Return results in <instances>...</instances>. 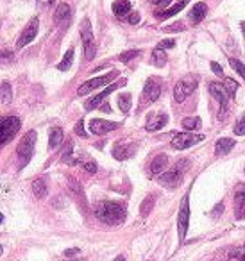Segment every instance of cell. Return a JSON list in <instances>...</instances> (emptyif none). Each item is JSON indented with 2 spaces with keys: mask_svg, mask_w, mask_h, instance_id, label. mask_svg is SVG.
<instances>
[{
  "mask_svg": "<svg viewBox=\"0 0 245 261\" xmlns=\"http://www.w3.org/2000/svg\"><path fill=\"white\" fill-rule=\"evenodd\" d=\"M20 131V120L16 116H7L0 123V143L5 145Z\"/></svg>",
  "mask_w": 245,
  "mask_h": 261,
  "instance_id": "52a82bcc",
  "label": "cell"
},
{
  "mask_svg": "<svg viewBox=\"0 0 245 261\" xmlns=\"http://www.w3.org/2000/svg\"><path fill=\"white\" fill-rule=\"evenodd\" d=\"M152 206H154V197H152V195H147V197H145V201L142 202V207H140V215H142V217H147L149 213H151Z\"/></svg>",
  "mask_w": 245,
  "mask_h": 261,
  "instance_id": "f546056e",
  "label": "cell"
},
{
  "mask_svg": "<svg viewBox=\"0 0 245 261\" xmlns=\"http://www.w3.org/2000/svg\"><path fill=\"white\" fill-rule=\"evenodd\" d=\"M174 45H176V41L174 40H163L157 47H161V49L165 50V49H174Z\"/></svg>",
  "mask_w": 245,
  "mask_h": 261,
  "instance_id": "7bdbcfd3",
  "label": "cell"
},
{
  "mask_svg": "<svg viewBox=\"0 0 245 261\" xmlns=\"http://www.w3.org/2000/svg\"><path fill=\"white\" fill-rule=\"evenodd\" d=\"M77 252H79V249H66L64 254H66V256H74V254H77Z\"/></svg>",
  "mask_w": 245,
  "mask_h": 261,
  "instance_id": "7dc6e473",
  "label": "cell"
},
{
  "mask_svg": "<svg viewBox=\"0 0 245 261\" xmlns=\"http://www.w3.org/2000/svg\"><path fill=\"white\" fill-rule=\"evenodd\" d=\"M188 2H190V0H177L176 4L172 5L170 9H167V11H165V13H163V15L159 16V18H168V16L177 15L179 11H181V9H184V7H186V5H188Z\"/></svg>",
  "mask_w": 245,
  "mask_h": 261,
  "instance_id": "603a6c76",
  "label": "cell"
},
{
  "mask_svg": "<svg viewBox=\"0 0 245 261\" xmlns=\"http://www.w3.org/2000/svg\"><path fill=\"white\" fill-rule=\"evenodd\" d=\"M32 190H34L36 197H39V199L47 197V182H45V179L43 177L36 179V181L32 182Z\"/></svg>",
  "mask_w": 245,
  "mask_h": 261,
  "instance_id": "484cf974",
  "label": "cell"
},
{
  "mask_svg": "<svg viewBox=\"0 0 245 261\" xmlns=\"http://www.w3.org/2000/svg\"><path fill=\"white\" fill-rule=\"evenodd\" d=\"M34 145H36V131H29L24 138L20 140L18 150H16L20 158V168L31 161L32 154H34Z\"/></svg>",
  "mask_w": 245,
  "mask_h": 261,
  "instance_id": "3957f363",
  "label": "cell"
},
{
  "mask_svg": "<svg viewBox=\"0 0 245 261\" xmlns=\"http://www.w3.org/2000/svg\"><path fill=\"white\" fill-rule=\"evenodd\" d=\"M235 147V140L233 138H220L216 142V154L218 156H224V154H229Z\"/></svg>",
  "mask_w": 245,
  "mask_h": 261,
  "instance_id": "44dd1931",
  "label": "cell"
},
{
  "mask_svg": "<svg viewBox=\"0 0 245 261\" xmlns=\"http://www.w3.org/2000/svg\"><path fill=\"white\" fill-rule=\"evenodd\" d=\"M188 167H190V161H188V159L176 163L167 174H163L161 177H159V182L165 184V186H170V188L177 186V184L183 181V175H184V172L188 170Z\"/></svg>",
  "mask_w": 245,
  "mask_h": 261,
  "instance_id": "7a4b0ae2",
  "label": "cell"
},
{
  "mask_svg": "<svg viewBox=\"0 0 245 261\" xmlns=\"http://www.w3.org/2000/svg\"><path fill=\"white\" fill-rule=\"evenodd\" d=\"M0 100L2 104H9L13 100V89H11V84L7 81L2 83V88H0Z\"/></svg>",
  "mask_w": 245,
  "mask_h": 261,
  "instance_id": "d4e9b609",
  "label": "cell"
},
{
  "mask_svg": "<svg viewBox=\"0 0 245 261\" xmlns=\"http://www.w3.org/2000/svg\"><path fill=\"white\" fill-rule=\"evenodd\" d=\"M143 95L149 102H154V100L159 99L161 95V81L159 79H149L145 83V88H143Z\"/></svg>",
  "mask_w": 245,
  "mask_h": 261,
  "instance_id": "4fadbf2b",
  "label": "cell"
},
{
  "mask_svg": "<svg viewBox=\"0 0 245 261\" xmlns=\"http://www.w3.org/2000/svg\"><path fill=\"white\" fill-rule=\"evenodd\" d=\"M206 13H208L206 4H202V2H199V4H195V7L191 9V13H190V22H191V24H199V22L204 20V16H206Z\"/></svg>",
  "mask_w": 245,
  "mask_h": 261,
  "instance_id": "d6986e66",
  "label": "cell"
},
{
  "mask_svg": "<svg viewBox=\"0 0 245 261\" xmlns=\"http://www.w3.org/2000/svg\"><path fill=\"white\" fill-rule=\"evenodd\" d=\"M188 222H190V197H184L179 207V218H177V232H179V241H183L188 234Z\"/></svg>",
  "mask_w": 245,
  "mask_h": 261,
  "instance_id": "8992f818",
  "label": "cell"
},
{
  "mask_svg": "<svg viewBox=\"0 0 245 261\" xmlns=\"http://www.w3.org/2000/svg\"><path fill=\"white\" fill-rule=\"evenodd\" d=\"M72 145H74V143L70 142L68 143V148H66V150H64V154H63V161L64 163H70V165H74V163H75V159L72 158V148H74Z\"/></svg>",
  "mask_w": 245,
  "mask_h": 261,
  "instance_id": "74e56055",
  "label": "cell"
},
{
  "mask_svg": "<svg viewBox=\"0 0 245 261\" xmlns=\"http://www.w3.org/2000/svg\"><path fill=\"white\" fill-rule=\"evenodd\" d=\"M197 88V77L195 75H186V77H183L176 83L174 86V97H176L177 102H183V100H186Z\"/></svg>",
  "mask_w": 245,
  "mask_h": 261,
  "instance_id": "277c9868",
  "label": "cell"
},
{
  "mask_svg": "<svg viewBox=\"0 0 245 261\" xmlns=\"http://www.w3.org/2000/svg\"><path fill=\"white\" fill-rule=\"evenodd\" d=\"M129 11H131V2H129V0H115L113 2V13L118 18L127 16Z\"/></svg>",
  "mask_w": 245,
  "mask_h": 261,
  "instance_id": "ffe728a7",
  "label": "cell"
},
{
  "mask_svg": "<svg viewBox=\"0 0 245 261\" xmlns=\"http://www.w3.org/2000/svg\"><path fill=\"white\" fill-rule=\"evenodd\" d=\"M81 38H83V43L84 45L95 43L93 30H92V24H90L88 18H84L83 24H81Z\"/></svg>",
  "mask_w": 245,
  "mask_h": 261,
  "instance_id": "ac0fdd59",
  "label": "cell"
},
{
  "mask_svg": "<svg viewBox=\"0 0 245 261\" xmlns=\"http://www.w3.org/2000/svg\"><path fill=\"white\" fill-rule=\"evenodd\" d=\"M140 54H142L140 50H127V52H122V54L118 56V59L122 61V63H129L132 58H138Z\"/></svg>",
  "mask_w": 245,
  "mask_h": 261,
  "instance_id": "d6a6232c",
  "label": "cell"
},
{
  "mask_svg": "<svg viewBox=\"0 0 245 261\" xmlns=\"http://www.w3.org/2000/svg\"><path fill=\"white\" fill-rule=\"evenodd\" d=\"M152 63L156 64V66H165V63H167V56H165V50L161 49V47H156L154 49V52H152Z\"/></svg>",
  "mask_w": 245,
  "mask_h": 261,
  "instance_id": "cb8c5ba5",
  "label": "cell"
},
{
  "mask_svg": "<svg viewBox=\"0 0 245 261\" xmlns=\"http://www.w3.org/2000/svg\"><path fill=\"white\" fill-rule=\"evenodd\" d=\"M123 84H125V81H118V83H113L111 84V86H108V88L104 89V91H100V93L97 95V97H93V99L90 100V102H86V109H93V108H97V106H100V104H102V100L106 99V97H108L109 93H113V91H117L118 88H120V86H123Z\"/></svg>",
  "mask_w": 245,
  "mask_h": 261,
  "instance_id": "7c38bea8",
  "label": "cell"
},
{
  "mask_svg": "<svg viewBox=\"0 0 245 261\" xmlns=\"http://www.w3.org/2000/svg\"><path fill=\"white\" fill-rule=\"evenodd\" d=\"M235 215L238 220L245 218V184H238L235 193Z\"/></svg>",
  "mask_w": 245,
  "mask_h": 261,
  "instance_id": "5bb4252c",
  "label": "cell"
},
{
  "mask_svg": "<svg viewBox=\"0 0 245 261\" xmlns=\"http://www.w3.org/2000/svg\"><path fill=\"white\" fill-rule=\"evenodd\" d=\"M136 152V145L134 143H123V142H117L113 147V158L118 161H123V159H129L134 156Z\"/></svg>",
  "mask_w": 245,
  "mask_h": 261,
  "instance_id": "30bf717a",
  "label": "cell"
},
{
  "mask_svg": "<svg viewBox=\"0 0 245 261\" xmlns=\"http://www.w3.org/2000/svg\"><path fill=\"white\" fill-rule=\"evenodd\" d=\"M222 209H224V206H222V204H218V206L215 207V209H213V211H211V217H218V215H220L222 213Z\"/></svg>",
  "mask_w": 245,
  "mask_h": 261,
  "instance_id": "ee69618b",
  "label": "cell"
},
{
  "mask_svg": "<svg viewBox=\"0 0 245 261\" xmlns=\"http://www.w3.org/2000/svg\"><path fill=\"white\" fill-rule=\"evenodd\" d=\"M204 140V136L202 134H191V133H179L174 136V140H172V145H174V148H177V150H183V148H188L191 147V145H195L197 142H202Z\"/></svg>",
  "mask_w": 245,
  "mask_h": 261,
  "instance_id": "ba28073f",
  "label": "cell"
},
{
  "mask_svg": "<svg viewBox=\"0 0 245 261\" xmlns=\"http://www.w3.org/2000/svg\"><path fill=\"white\" fill-rule=\"evenodd\" d=\"M113 261H125V258H123V256H117Z\"/></svg>",
  "mask_w": 245,
  "mask_h": 261,
  "instance_id": "681fc988",
  "label": "cell"
},
{
  "mask_svg": "<svg viewBox=\"0 0 245 261\" xmlns=\"http://www.w3.org/2000/svg\"><path fill=\"white\" fill-rule=\"evenodd\" d=\"M233 258L236 261H245V247L242 249H233Z\"/></svg>",
  "mask_w": 245,
  "mask_h": 261,
  "instance_id": "f35d334b",
  "label": "cell"
},
{
  "mask_svg": "<svg viewBox=\"0 0 245 261\" xmlns=\"http://www.w3.org/2000/svg\"><path fill=\"white\" fill-rule=\"evenodd\" d=\"M117 127H118L117 122H108V120H102V118H97L90 122V131L93 134H98V136L108 134L109 131H115Z\"/></svg>",
  "mask_w": 245,
  "mask_h": 261,
  "instance_id": "8fae6325",
  "label": "cell"
},
{
  "mask_svg": "<svg viewBox=\"0 0 245 261\" xmlns=\"http://www.w3.org/2000/svg\"><path fill=\"white\" fill-rule=\"evenodd\" d=\"M74 261H75V260H74Z\"/></svg>",
  "mask_w": 245,
  "mask_h": 261,
  "instance_id": "816d5d0a",
  "label": "cell"
},
{
  "mask_svg": "<svg viewBox=\"0 0 245 261\" xmlns=\"http://www.w3.org/2000/svg\"><path fill=\"white\" fill-rule=\"evenodd\" d=\"M75 133H77L79 136L86 138V131H84V122H83V120H79V122H77V125H75Z\"/></svg>",
  "mask_w": 245,
  "mask_h": 261,
  "instance_id": "60d3db41",
  "label": "cell"
},
{
  "mask_svg": "<svg viewBox=\"0 0 245 261\" xmlns=\"http://www.w3.org/2000/svg\"><path fill=\"white\" fill-rule=\"evenodd\" d=\"M70 193H72V195L75 197V201L79 202V206L86 207V199H84V193H83V190L79 188L77 182H74V186L70 188Z\"/></svg>",
  "mask_w": 245,
  "mask_h": 261,
  "instance_id": "83f0119b",
  "label": "cell"
},
{
  "mask_svg": "<svg viewBox=\"0 0 245 261\" xmlns=\"http://www.w3.org/2000/svg\"><path fill=\"white\" fill-rule=\"evenodd\" d=\"M118 106L122 109L123 113H127L129 109H131V95L129 93H122L118 97Z\"/></svg>",
  "mask_w": 245,
  "mask_h": 261,
  "instance_id": "4dcf8cb0",
  "label": "cell"
},
{
  "mask_svg": "<svg viewBox=\"0 0 245 261\" xmlns=\"http://www.w3.org/2000/svg\"><path fill=\"white\" fill-rule=\"evenodd\" d=\"M242 32H244V36H245V22H242Z\"/></svg>",
  "mask_w": 245,
  "mask_h": 261,
  "instance_id": "f907efd6",
  "label": "cell"
},
{
  "mask_svg": "<svg viewBox=\"0 0 245 261\" xmlns=\"http://www.w3.org/2000/svg\"><path fill=\"white\" fill-rule=\"evenodd\" d=\"M163 30H165V32H181V30H184V25H183L181 22H176V24L167 25Z\"/></svg>",
  "mask_w": 245,
  "mask_h": 261,
  "instance_id": "8d00e7d4",
  "label": "cell"
},
{
  "mask_svg": "<svg viewBox=\"0 0 245 261\" xmlns=\"http://www.w3.org/2000/svg\"><path fill=\"white\" fill-rule=\"evenodd\" d=\"M83 168L86 170L88 174H93L97 172V165H95L93 161H88V163H83Z\"/></svg>",
  "mask_w": 245,
  "mask_h": 261,
  "instance_id": "ab89813d",
  "label": "cell"
},
{
  "mask_svg": "<svg viewBox=\"0 0 245 261\" xmlns=\"http://www.w3.org/2000/svg\"><path fill=\"white\" fill-rule=\"evenodd\" d=\"M229 64H231V66H233V68H235L236 72H238V74H240L242 77H244V79H245V64H244V63H240V61L235 59V58H231V59H229Z\"/></svg>",
  "mask_w": 245,
  "mask_h": 261,
  "instance_id": "d590c367",
  "label": "cell"
},
{
  "mask_svg": "<svg viewBox=\"0 0 245 261\" xmlns=\"http://www.w3.org/2000/svg\"><path fill=\"white\" fill-rule=\"evenodd\" d=\"M117 77H118V72L117 70H113V72H109V74H106V75H100V77L90 79V81H86V83H83L81 86H79L77 93L79 95H88V93H92L93 89L100 88V86H106V84L111 83V81L117 79Z\"/></svg>",
  "mask_w": 245,
  "mask_h": 261,
  "instance_id": "5b68a950",
  "label": "cell"
},
{
  "mask_svg": "<svg viewBox=\"0 0 245 261\" xmlns=\"http://www.w3.org/2000/svg\"><path fill=\"white\" fill-rule=\"evenodd\" d=\"M210 93L211 97H215L218 102L222 104V106H226L227 104V97H229V91L226 89V86L224 84H218V83H210Z\"/></svg>",
  "mask_w": 245,
  "mask_h": 261,
  "instance_id": "9a60e30c",
  "label": "cell"
},
{
  "mask_svg": "<svg viewBox=\"0 0 245 261\" xmlns=\"http://www.w3.org/2000/svg\"><path fill=\"white\" fill-rule=\"evenodd\" d=\"M170 2L172 0H159V2H157V7H167Z\"/></svg>",
  "mask_w": 245,
  "mask_h": 261,
  "instance_id": "c3c4849f",
  "label": "cell"
},
{
  "mask_svg": "<svg viewBox=\"0 0 245 261\" xmlns=\"http://www.w3.org/2000/svg\"><path fill=\"white\" fill-rule=\"evenodd\" d=\"M167 165H168V156L167 154H159V156L151 163V174L152 175H159V174L165 170Z\"/></svg>",
  "mask_w": 245,
  "mask_h": 261,
  "instance_id": "e0dca14e",
  "label": "cell"
},
{
  "mask_svg": "<svg viewBox=\"0 0 245 261\" xmlns=\"http://www.w3.org/2000/svg\"><path fill=\"white\" fill-rule=\"evenodd\" d=\"M224 86H226V89L229 91L231 97H235L236 89H238V83H236L235 79H229V77H226V81H224Z\"/></svg>",
  "mask_w": 245,
  "mask_h": 261,
  "instance_id": "836d02e7",
  "label": "cell"
},
{
  "mask_svg": "<svg viewBox=\"0 0 245 261\" xmlns=\"http://www.w3.org/2000/svg\"><path fill=\"white\" fill-rule=\"evenodd\" d=\"M70 16V5L68 4H59L58 5V9H56V13H54V20L58 22H63V20H66V18H68Z\"/></svg>",
  "mask_w": 245,
  "mask_h": 261,
  "instance_id": "4316f807",
  "label": "cell"
},
{
  "mask_svg": "<svg viewBox=\"0 0 245 261\" xmlns=\"http://www.w3.org/2000/svg\"><path fill=\"white\" fill-rule=\"evenodd\" d=\"M235 134H238V136H245V113L242 115L240 118H238V122L235 123Z\"/></svg>",
  "mask_w": 245,
  "mask_h": 261,
  "instance_id": "e575fe53",
  "label": "cell"
},
{
  "mask_svg": "<svg viewBox=\"0 0 245 261\" xmlns=\"http://www.w3.org/2000/svg\"><path fill=\"white\" fill-rule=\"evenodd\" d=\"M39 5H43V7H49V5L54 4V0H38Z\"/></svg>",
  "mask_w": 245,
  "mask_h": 261,
  "instance_id": "bcb514c9",
  "label": "cell"
},
{
  "mask_svg": "<svg viewBox=\"0 0 245 261\" xmlns=\"http://www.w3.org/2000/svg\"><path fill=\"white\" fill-rule=\"evenodd\" d=\"M61 142H63V129L61 127H54L50 129V136H49V147L54 150V148H58L59 145H61Z\"/></svg>",
  "mask_w": 245,
  "mask_h": 261,
  "instance_id": "7402d4cb",
  "label": "cell"
},
{
  "mask_svg": "<svg viewBox=\"0 0 245 261\" xmlns=\"http://www.w3.org/2000/svg\"><path fill=\"white\" fill-rule=\"evenodd\" d=\"M129 22H131V24H138V22H140V15H138V13H131V15H129Z\"/></svg>",
  "mask_w": 245,
  "mask_h": 261,
  "instance_id": "f6af8a7d",
  "label": "cell"
},
{
  "mask_svg": "<svg viewBox=\"0 0 245 261\" xmlns=\"http://www.w3.org/2000/svg\"><path fill=\"white\" fill-rule=\"evenodd\" d=\"M211 70L215 72V75H218V77H224V70H222V66H220V64H218V63H215V61L211 63Z\"/></svg>",
  "mask_w": 245,
  "mask_h": 261,
  "instance_id": "b9f144b4",
  "label": "cell"
},
{
  "mask_svg": "<svg viewBox=\"0 0 245 261\" xmlns=\"http://www.w3.org/2000/svg\"><path fill=\"white\" fill-rule=\"evenodd\" d=\"M244 247H245V245H244Z\"/></svg>",
  "mask_w": 245,
  "mask_h": 261,
  "instance_id": "f5cc1de1",
  "label": "cell"
},
{
  "mask_svg": "<svg viewBox=\"0 0 245 261\" xmlns=\"http://www.w3.org/2000/svg\"><path fill=\"white\" fill-rule=\"evenodd\" d=\"M168 122V116L167 115H152V116H149L147 123H145V129L147 131H151V133H154V131H159V129H163L165 125H167Z\"/></svg>",
  "mask_w": 245,
  "mask_h": 261,
  "instance_id": "2e32d148",
  "label": "cell"
},
{
  "mask_svg": "<svg viewBox=\"0 0 245 261\" xmlns=\"http://www.w3.org/2000/svg\"><path fill=\"white\" fill-rule=\"evenodd\" d=\"M95 215L98 217V220H102L104 224L108 226H118L125 222V217H127V211L125 207L120 206L118 202H97L95 204Z\"/></svg>",
  "mask_w": 245,
  "mask_h": 261,
  "instance_id": "6da1fadb",
  "label": "cell"
},
{
  "mask_svg": "<svg viewBox=\"0 0 245 261\" xmlns=\"http://www.w3.org/2000/svg\"><path fill=\"white\" fill-rule=\"evenodd\" d=\"M72 59H74V49H70L66 54H64L63 61L58 64V70H61V72H66V70L72 66Z\"/></svg>",
  "mask_w": 245,
  "mask_h": 261,
  "instance_id": "f1b7e54d",
  "label": "cell"
},
{
  "mask_svg": "<svg viewBox=\"0 0 245 261\" xmlns=\"http://www.w3.org/2000/svg\"><path fill=\"white\" fill-rule=\"evenodd\" d=\"M201 118L199 116H193V118H184L183 120V127L188 129V131H191V129H197L201 127Z\"/></svg>",
  "mask_w": 245,
  "mask_h": 261,
  "instance_id": "1f68e13d",
  "label": "cell"
},
{
  "mask_svg": "<svg viewBox=\"0 0 245 261\" xmlns=\"http://www.w3.org/2000/svg\"><path fill=\"white\" fill-rule=\"evenodd\" d=\"M38 29H39V20H38V18H32V20H31V24L25 27L24 32L20 34L18 41H16V47H18V49H24L25 45H29L31 41L36 38V34H38Z\"/></svg>",
  "mask_w": 245,
  "mask_h": 261,
  "instance_id": "9c48e42d",
  "label": "cell"
}]
</instances>
